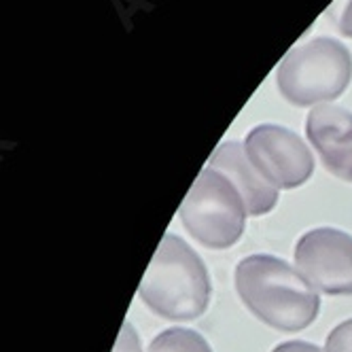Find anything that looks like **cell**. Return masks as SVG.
I'll use <instances>...</instances> for the list:
<instances>
[{"instance_id":"6da1fadb","label":"cell","mask_w":352,"mask_h":352,"mask_svg":"<svg viewBox=\"0 0 352 352\" xmlns=\"http://www.w3.org/2000/svg\"><path fill=\"white\" fill-rule=\"evenodd\" d=\"M236 289L242 304L278 331H301L318 316L316 289L285 259L244 257L236 267Z\"/></svg>"},{"instance_id":"7a4b0ae2","label":"cell","mask_w":352,"mask_h":352,"mask_svg":"<svg viewBox=\"0 0 352 352\" xmlns=\"http://www.w3.org/2000/svg\"><path fill=\"white\" fill-rule=\"evenodd\" d=\"M138 295L162 318L193 320L208 308L210 276L183 238L168 234L142 276Z\"/></svg>"},{"instance_id":"3957f363","label":"cell","mask_w":352,"mask_h":352,"mask_svg":"<svg viewBox=\"0 0 352 352\" xmlns=\"http://www.w3.org/2000/svg\"><path fill=\"white\" fill-rule=\"evenodd\" d=\"M352 79V54L336 38L318 36L283 58L276 83L295 107H312L340 98Z\"/></svg>"},{"instance_id":"277c9868","label":"cell","mask_w":352,"mask_h":352,"mask_svg":"<svg viewBox=\"0 0 352 352\" xmlns=\"http://www.w3.org/2000/svg\"><path fill=\"white\" fill-rule=\"evenodd\" d=\"M185 230L206 248L234 246L246 228V206L236 185L214 168H204L179 208Z\"/></svg>"},{"instance_id":"5b68a950","label":"cell","mask_w":352,"mask_h":352,"mask_svg":"<svg viewBox=\"0 0 352 352\" xmlns=\"http://www.w3.org/2000/svg\"><path fill=\"white\" fill-rule=\"evenodd\" d=\"M244 148L250 164L274 189L301 187L314 172L312 151L283 125H257L248 132Z\"/></svg>"},{"instance_id":"8992f818","label":"cell","mask_w":352,"mask_h":352,"mask_svg":"<svg viewBox=\"0 0 352 352\" xmlns=\"http://www.w3.org/2000/svg\"><path fill=\"white\" fill-rule=\"evenodd\" d=\"M295 263L301 276L320 293L352 295V236L318 228L299 238Z\"/></svg>"},{"instance_id":"52a82bcc","label":"cell","mask_w":352,"mask_h":352,"mask_svg":"<svg viewBox=\"0 0 352 352\" xmlns=\"http://www.w3.org/2000/svg\"><path fill=\"white\" fill-rule=\"evenodd\" d=\"M306 134L324 168L352 183V113L333 104L316 107L306 119Z\"/></svg>"},{"instance_id":"ba28073f","label":"cell","mask_w":352,"mask_h":352,"mask_svg":"<svg viewBox=\"0 0 352 352\" xmlns=\"http://www.w3.org/2000/svg\"><path fill=\"white\" fill-rule=\"evenodd\" d=\"M208 168L219 170L236 185L248 214H267L278 204V189H274L257 172V168L250 164L244 144L236 140L223 142L221 146H217L212 157L208 160Z\"/></svg>"},{"instance_id":"9c48e42d","label":"cell","mask_w":352,"mask_h":352,"mask_svg":"<svg viewBox=\"0 0 352 352\" xmlns=\"http://www.w3.org/2000/svg\"><path fill=\"white\" fill-rule=\"evenodd\" d=\"M148 352H212V348L197 331L172 327L151 342Z\"/></svg>"},{"instance_id":"30bf717a","label":"cell","mask_w":352,"mask_h":352,"mask_svg":"<svg viewBox=\"0 0 352 352\" xmlns=\"http://www.w3.org/2000/svg\"><path fill=\"white\" fill-rule=\"evenodd\" d=\"M324 15L344 36L352 38V0H333Z\"/></svg>"},{"instance_id":"8fae6325","label":"cell","mask_w":352,"mask_h":352,"mask_svg":"<svg viewBox=\"0 0 352 352\" xmlns=\"http://www.w3.org/2000/svg\"><path fill=\"white\" fill-rule=\"evenodd\" d=\"M327 352H352V318L338 324L324 344Z\"/></svg>"},{"instance_id":"7c38bea8","label":"cell","mask_w":352,"mask_h":352,"mask_svg":"<svg viewBox=\"0 0 352 352\" xmlns=\"http://www.w3.org/2000/svg\"><path fill=\"white\" fill-rule=\"evenodd\" d=\"M113 352H142L138 333H136V329H134V327H132L130 322H123Z\"/></svg>"},{"instance_id":"4fadbf2b","label":"cell","mask_w":352,"mask_h":352,"mask_svg":"<svg viewBox=\"0 0 352 352\" xmlns=\"http://www.w3.org/2000/svg\"><path fill=\"white\" fill-rule=\"evenodd\" d=\"M272 352H327L314 344H308V342H285V344H278Z\"/></svg>"}]
</instances>
